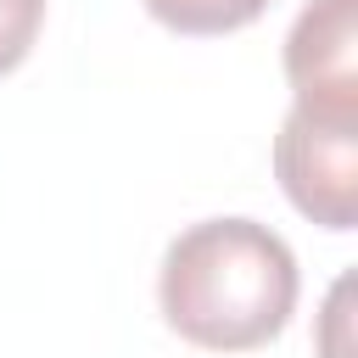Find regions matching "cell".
Returning <instances> with one entry per match:
<instances>
[{
  "label": "cell",
  "mask_w": 358,
  "mask_h": 358,
  "mask_svg": "<svg viewBox=\"0 0 358 358\" xmlns=\"http://www.w3.org/2000/svg\"><path fill=\"white\" fill-rule=\"evenodd\" d=\"M296 257L257 218H201L179 229L157 268V302L179 341L201 352H257L296 313Z\"/></svg>",
  "instance_id": "1"
},
{
  "label": "cell",
  "mask_w": 358,
  "mask_h": 358,
  "mask_svg": "<svg viewBox=\"0 0 358 358\" xmlns=\"http://www.w3.org/2000/svg\"><path fill=\"white\" fill-rule=\"evenodd\" d=\"M291 112L358 129V0H308L285 34Z\"/></svg>",
  "instance_id": "2"
},
{
  "label": "cell",
  "mask_w": 358,
  "mask_h": 358,
  "mask_svg": "<svg viewBox=\"0 0 358 358\" xmlns=\"http://www.w3.org/2000/svg\"><path fill=\"white\" fill-rule=\"evenodd\" d=\"M274 173L285 201L319 229L341 235L358 224V129L285 112L274 134Z\"/></svg>",
  "instance_id": "3"
},
{
  "label": "cell",
  "mask_w": 358,
  "mask_h": 358,
  "mask_svg": "<svg viewBox=\"0 0 358 358\" xmlns=\"http://www.w3.org/2000/svg\"><path fill=\"white\" fill-rule=\"evenodd\" d=\"M162 28L190 34V39H218L235 28H252L274 0H140Z\"/></svg>",
  "instance_id": "4"
},
{
  "label": "cell",
  "mask_w": 358,
  "mask_h": 358,
  "mask_svg": "<svg viewBox=\"0 0 358 358\" xmlns=\"http://www.w3.org/2000/svg\"><path fill=\"white\" fill-rule=\"evenodd\" d=\"M45 28V0H0V78L17 73Z\"/></svg>",
  "instance_id": "5"
},
{
  "label": "cell",
  "mask_w": 358,
  "mask_h": 358,
  "mask_svg": "<svg viewBox=\"0 0 358 358\" xmlns=\"http://www.w3.org/2000/svg\"><path fill=\"white\" fill-rule=\"evenodd\" d=\"M324 319H330V324H324V358H352V352H347V341H341V324H347V280L330 291Z\"/></svg>",
  "instance_id": "6"
}]
</instances>
